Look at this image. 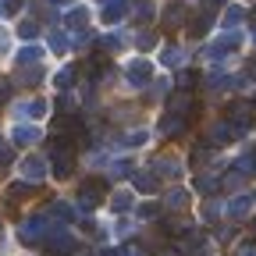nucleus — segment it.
I'll return each mask as SVG.
<instances>
[{
  "mask_svg": "<svg viewBox=\"0 0 256 256\" xmlns=\"http://www.w3.org/2000/svg\"><path fill=\"white\" fill-rule=\"evenodd\" d=\"M104 196H107V182L104 178H89V182H82V188H78V200H82V206H100L104 203Z\"/></svg>",
  "mask_w": 256,
  "mask_h": 256,
  "instance_id": "f257e3e1",
  "label": "nucleus"
},
{
  "mask_svg": "<svg viewBox=\"0 0 256 256\" xmlns=\"http://www.w3.org/2000/svg\"><path fill=\"white\" fill-rule=\"evenodd\" d=\"M185 14H188V8L185 4H168V11H164V32H174V28H182L185 25Z\"/></svg>",
  "mask_w": 256,
  "mask_h": 256,
  "instance_id": "f03ea898",
  "label": "nucleus"
},
{
  "mask_svg": "<svg viewBox=\"0 0 256 256\" xmlns=\"http://www.w3.org/2000/svg\"><path fill=\"white\" fill-rule=\"evenodd\" d=\"M43 246H46L50 252H72V249H75V238H72L68 232H50V235L43 238Z\"/></svg>",
  "mask_w": 256,
  "mask_h": 256,
  "instance_id": "7ed1b4c3",
  "label": "nucleus"
},
{
  "mask_svg": "<svg viewBox=\"0 0 256 256\" xmlns=\"http://www.w3.org/2000/svg\"><path fill=\"white\" fill-rule=\"evenodd\" d=\"M228 118L235 121V128L242 132V128H249V124H252V107L238 100V104H232V107H228Z\"/></svg>",
  "mask_w": 256,
  "mask_h": 256,
  "instance_id": "20e7f679",
  "label": "nucleus"
},
{
  "mask_svg": "<svg viewBox=\"0 0 256 256\" xmlns=\"http://www.w3.org/2000/svg\"><path fill=\"white\" fill-rule=\"evenodd\" d=\"M150 75H153V68L146 60H132V64H128V82H132V86H146Z\"/></svg>",
  "mask_w": 256,
  "mask_h": 256,
  "instance_id": "39448f33",
  "label": "nucleus"
},
{
  "mask_svg": "<svg viewBox=\"0 0 256 256\" xmlns=\"http://www.w3.org/2000/svg\"><path fill=\"white\" fill-rule=\"evenodd\" d=\"M210 25H214V11H203V14H196V18L188 22V32H192V36H203Z\"/></svg>",
  "mask_w": 256,
  "mask_h": 256,
  "instance_id": "423d86ee",
  "label": "nucleus"
},
{
  "mask_svg": "<svg viewBox=\"0 0 256 256\" xmlns=\"http://www.w3.org/2000/svg\"><path fill=\"white\" fill-rule=\"evenodd\" d=\"M228 214H232L235 220H246V217L252 214V200H249V196H238V200L232 203V210H228Z\"/></svg>",
  "mask_w": 256,
  "mask_h": 256,
  "instance_id": "0eeeda50",
  "label": "nucleus"
},
{
  "mask_svg": "<svg viewBox=\"0 0 256 256\" xmlns=\"http://www.w3.org/2000/svg\"><path fill=\"white\" fill-rule=\"evenodd\" d=\"M43 171H46V164H43L40 156H28V160H25V174H28V182H40Z\"/></svg>",
  "mask_w": 256,
  "mask_h": 256,
  "instance_id": "6e6552de",
  "label": "nucleus"
},
{
  "mask_svg": "<svg viewBox=\"0 0 256 256\" xmlns=\"http://www.w3.org/2000/svg\"><path fill=\"white\" fill-rule=\"evenodd\" d=\"M182 128H185V118H182V114H171L164 124H160V132H164V136H178Z\"/></svg>",
  "mask_w": 256,
  "mask_h": 256,
  "instance_id": "1a4fd4ad",
  "label": "nucleus"
},
{
  "mask_svg": "<svg viewBox=\"0 0 256 256\" xmlns=\"http://www.w3.org/2000/svg\"><path fill=\"white\" fill-rule=\"evenodd\" d=\"M136 188L139 192H156V178L150 171H142V174H136Z\"/></svg>",
  "mask_w": 256,
  "mask_h": 256,
  "instance_id": "9d476101",
  "label": "nucleus"
},
{
  "mask_svg": "<svg viewBox=\"0 0 256 256\" xmlns=\"http://www.w3.org/2000/svg\"><path fill=\"white\" fill-rule=\"evenodd\" d=\"M14 142H18V146H28V142H36V128H28V124H22L18 132H14Z\"/></svg>",
  "mask_w": 256,
  "mask_h": 256,
  "instance_id": "9b49d317",
  "label": "nucleus"
},
{
  "mask_svg": "<svg viewBox=\"0 0 256 256\" xmlns=\"http://www.w3.org/2000/svg\"><path fill=\"white\" fill-rule=\"evenodd\" d=\"M40 54H43L40 46H25V50L18 54V64H36V60H40Z\"/></svg>",
  "mask_w": 256,
  "mask_h": 256,
  "instance_id": "f8f14e48",
  "label": "nucleus"
},
{
  "mask_svg": "<svg viewBox=\"0 0 256 256\" xmlns=\"http://www.w3.org/2000/svg\"><path fill=\"white\" fill-rule=\"evenodd\" d=\"M185 203H188V196H185V192H182V188H174V192H168V206H171V210H182Z\"/></svg>",
  "mask_w": 256,
  "mask_h": 256,
  "instance_id": "ddd939ff",
  "label": "nucleus"
},
{
  "mask_svg": "<svg viewBox=\"0 0 256 256\" xmlns=\"http://www.w3.org/2000/svg\"><path fill=\"white\" fill-rule=\"evenodd\" d=\"M121 14H124V0H114V4L104 11V22H118Z\"/></svg>",
  "mask_w": 256,
  "mask_h": 256,
  "instance_id": "4468645a",
  "label": "nucleus"
},
{
  "mask_svg": "<svg viewBox=\"0 0 256 256\" xmlns=\"http://www.w3.org/2000/svg\"><path fill=\"white\" fill-rule=\"evenodd\" d=\"M196 188H200V192H217V188H220V182H217L214 174H203V178L196 182Z\"/></svg>",
  "mask_w": 256,
  "mask_h": 256,
  "instance_id": "2eb2a0df",
  "label": "nucleus"
},
{
  "mask_svg": "<svg viewBox=\"0 0 256 256\" xmlns=\"http://www.w3.org/2000/svg\"><path fill=\"white\" fill-rule=\"evenodd\" d=\"M136 8H139V11H136V18H139V22H150V18H153V4H150V0H139Z\"/></svg>",
  "mask_w": 256,
  "mask_h": 256,
  "instance_id": "dca6fc26",
  "label": "nucleus"
},
{
  "mask_svg": "<svg viewBox=\"0 0 256 256\" xmlns=\"http://www.w3.org/2000/svg\"><path fill=\"white\" fill-rule=\"evenodd\" d=\"M128 203H132V196H128V192H118V196H114V214H124Z\"/></svg>",
  "mask_w": 256,
  "mask_h": 256,
  "instance_id": "f3484780",
  "label": "nucleus"
},
{
  "mask_svg": "<svg viewBox=\"0 0 256 256\" xmlns=\"http://www.w3.org/2000/svg\"><path fill=\"white\" fill-rule=\"evenodd\" d=\"M11 160H14V150H11V142H4V139H0V164H11Z\"/></svg>",
  "mask_w": 256,
  "mask_h": 256,
  "instance_id": "a211bd4d",
  "label": "nucleus"
},
{
  "mask_svg": "<svg viewBox=\"0 0 256 256\" xmlns=\"http://www.w3.org/2000/svg\"><path fill=\"white\" fill-rule=\"evenodd\" d=\"M86 22H89V14H86V11H72V14H68V25H72V28H82Z\"/></svg>",
  "mask_w": 256,
  "mask_h": 256,
  "instance_id": "6ab92c4d",
  "label": "nucleus"
},
{
  "mask_svg": "<svg viewBox=\"0 0 256 256\" xmlns=\"http://www.w3.org/2000/svg\"><path fill=\"white\" fill-rule=\"evenodd\" d=\"M136 43H139V50H153V46H156L153 32H139V40H136Z\"/></svg>",
  "mask_w": 256,
  "mask_h": 256,
  "instance_id": "aec40b11",
  "label": "nucleus"
},
{
  "mask_svg": "<svg viewBox=\"0 0 256 256\" xmlns=\"http://www.w3.org/2000/svg\"><path fill=\"white\" fill-rule=\"evenodd\" d=\"M11 86H14L11 78H0V104H8V100H11Z\"/></svg>",
  "mask_w": 256,
  "mask_h": 256,
  "instance_id": "412c9836",
  "label": "nucleus"
},
{
  "mask_svg": "<svg viewBox=\"0 0 256 256\" xmlns=\"http://www.w3.org/2000/svg\"><path fill=\"white\" fill-rule=\"evenodd\" d=\"M18 32H22L25 40H32V36H36V22H22V25H18Z\"/></svg>",
  "mask_w": 256,
  "mask_h": 256,
  "instance_id": "4be33fe9",
  "label": "nucleus"
},
{
  "mask_svg": "<svg viewBox=\"0 0 256 256\" xmlns=\"http://www.w3.org/2000/svg\"><path fill=\"white\" fill-rule=\"evenodd\" d=\"M22 4H25V0H4V4H0V11H4V14H14Z\"/></svg>",
  "mask_w": 256,
  "mask_h": 256,
  "instance_id": "5701e85b",
  "label": "nucleus"
},
{
  "mask_svg": "<svg viewBox=\"0 0 256 256\" xmlns=\"http://www.w3.org/2000/svg\"><path fill=\"white\" fill-rule=\"evenodd\" d=\"M72 78H75V72H60V75H57V89H68Z\"/></svg>",
  "mask_w": 256,
  "mask_h": 256,
  "instance_id": "b1692460",
  "label": "nucleus"
},
{
  "mask_svg": "<svg viewBox=\"0 0 256 256\" xmlns=\"http://www.w3.org/2000/svg\"><path fill=\"white\" fill-rule=\"evenodd\" d=\"M50 46H54L57 54H64V50H68V40H64V36H60V32H57V36L50 40Z\"/></svg>",
  "mask_w": 256,
  "mask_h": 256,
  "instance_id": "393cba45",
  "label": "nucleus"
},
{
  "mask_svg": "<svg viewBox=\"0 0 256 256\" xmlns=\"http://www.w3.org/2000/svg\"><path fill=\"white\" fill-rule=\"evenodd\" d=\"M28 114H36V118H43V114H46V104H43V100H32V104H28Z\"/></svg>",
  "mask_w": 256,
  "mask_h": 256,
  "instance_id": "a878e982",
  "label": "nucleus"
},
{
  "mask_svg": "<svg viewBox=\"0 0 256 256\" xmlns=\"http://www.w3.org/2000/svg\"><path fill=\"white\" fill-rule=\"evenodd\" d=\"M224 22H228V25H235V22H242V11L235 8V11H228V18H224Z\"/></svg>",
  "mask_w": 256,
  "mask_h": 256,
  "instance_id": "bb28decb",
  "label": "nucleus"
},
{
  "mask_svg": "<svg viewBox=\"0 0 256 256\" xmlns=\"http://www.w3.org/2000/svg\"><path fill=\"white\" fill-rule=\"evenodd\" d=\"M139 214H142V217H156V206H153V203H146V206H142Z\"/></svg>",
  "mask_w": 256,
  "mask_h": 256,
  "instance_id": "cd10ccee",
  "label": "nucleus"
},
{
  "mask_svg": "<svg viewBox=\"0 0 256 256\" xmlns=\"http://www.w3.org/2000/svg\"><path fill=\"white\" fill-rule=\"evenodd\" d=\"M220 4H224V0H203V8H206V11H217Z\"/></svg>",
  "mask_w": 256,
  "mask_h": 256,
  "instance_id": "c85d7f7f",
  "label": "nucleus"
},
{
  "mask_svg": "<svg viewBox=\"0 0 256 256\" xmlns=\"http://www.w3.org/2000/svg\"><path fill=\"white\" fill-rule=\"evenodd\" d=\"M0 50H8V32L0 28Z\"/></svg>",
  "mask_w": 256,
  "mask_h": 256,
  "instance_id": "c756f323",
  "label": "nucleus"
},
{
  "mask_svg": "<svg viewBox=\"0 0 256 256\" xmlns=\"http://www.w3.org/2000/svg\"><path fill=\"white\" fill-rule=\"evenodd\" d=\"M100 256H124V252H121V249H104Z\"/></svg>",
  "mask_w": 256,
  "mask_h": 256,
  "instance_id": "7c9ffc66",
  "label": "nucleus"
},
{
  "mask_svg": "<svg viewBox=\"0 0 256 256\" xmlns=\"http://www.w3.org/2000/svg\"><path fill=\"white\" fill-rule=\"evenodd\" d=\"M242 256H256V249H249V246H246V249H242Z\"/></svg>",
  "mask_w": 256,
  "mask_h": 256,
  "instance_id": "2f4dec72",
  "label": "nucleus"
},
{
  "mask_svg": "<svg viewBox=\"0 0 256 256\" xmlns=\"http://www.w3.org/2000/svg\"><path fill=\"white\" fill-rule=\"evenodd\" d=\"M249 72H252V78H256V60H252V68H249Z\"/></svg>",
  "mask_w": 256,
  "mask_h": 256,
  "instance_id": "473e14b6",
  "label": "nucleus"
},
{
  "mask_svg": "<svg viewBox=\"0 0 256 256\" xmlns=\"http://www.w3.org/2000/svg\"><path fill=\"white\" fill-rule=\"evenodd\" d=\"M54 4H72V0H54Z\"/></svg>",
  "mask_w": 256,
  "mask_h": 256,
  "instance_id": "72a5a7b5",
  "label": "nucleus"
},
{
  "mask_svg": "<svg viewBox=\"0 0 256 256\" xmlns=\"http://www.w3.org/2000/svg\"><path fill=\"white\" fill-rule=\"evenodd\" d=\"M252 25H256V11H252Z\"/></svg>",
  "mask_w": 256,
  "mask_h": 256,
  "instance_id": "f704fd0d",
  "label": "nucleus"
}]
</instances>
